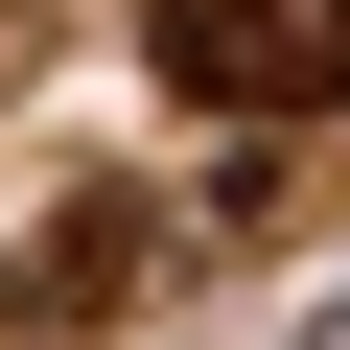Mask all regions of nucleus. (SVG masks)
Masks as SVG:
<instances>
[{"label":"nucleus","instance_id":"f257e3e1","mask_svg":"<svg viewBox=\"0 0 350 350\" xmlns=\"http://www.w3.org/2000/svg\"><path fill=\"white\" fill-rule=\"evenodd\" d=\"M140 47L187 117H350V0H163Z\"/></svg>","mask_w":350,"mask_h":350}]
</instances>
